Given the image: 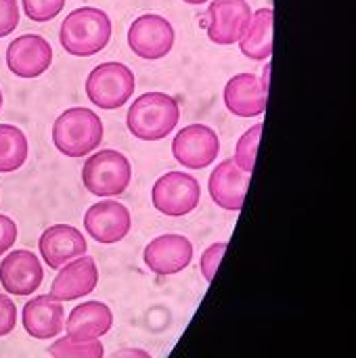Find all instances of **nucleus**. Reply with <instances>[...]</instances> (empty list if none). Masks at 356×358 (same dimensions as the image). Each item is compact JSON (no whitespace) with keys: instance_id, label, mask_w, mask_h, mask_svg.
I'll return each instance as SVG.
<instances>
[{"instance_id":"obj_1","label":"nucleus","mask_w":356,"mask_h":358,"mask_svg":"<svg viewBox=\"0 0 356 358\" xmlns=\"http://www.w3.org/2000/svg\"><path fill=\"white\" fill-rule=\"evenodd\" d=\"M111 19L105 10L94 6H82L71 10L59 29V42L67 55L92 57L101 52L111 40Z\"/></svg>"},{"instance_id":"obj_2","label":"nucleus","mask_w":356,"mask_h":358,"mask_svg":"<svg viewBox=\"0 0 356 358\" xmlns=\"http://www.w3.org/2000/svg\"><path fill=\"white\" fill-rule=\"evenodd\" d=\"M180 122V105L166 92H145L128 109L126 126L134 138L162 141Z\"/></svg>"},{"instance_id":"obj_3","label":"nucleus","mask_w":356,"mask_h":358,"mask_svg":"<svg viewBox=\"0 0 356 358\" xmlns=\"http://www.w3.org/2000/svg\"><path fill=\"white\" fill-rule=\"evenodd\" d=\"M52 143L67 157H84L103 143V122L88 107L65 109L52 124Z\"/></svg>"},{"instance_id":"obj_4","label":"nucleus","mask_w":356,"mask_h":358,"mask_svg":"<svg viewBox=\"0 0 356 358\" xmlns=\"http://www.w3.org/2000/svg\"><path fill=\"white\" fill-rule=\"evenodd\" d=\"M132 180L130 159L113 149H103L90 155L82 166L84 189L97 197H118L126 193Z\"/></svg>"},{"instance_id":"obj_5","label":"nucleus","mask_w":356,"mask_h":358,"mask_svg":"<svg viewBox=\"0 0 356 358\" xmlns=\"http://www.w3.org/2000/svg\"><path fill=\"white\" fill-rule=\"evenodd\" d=\"M134 73L128 65L107 61L97 65L86 78V96L101 109H120L134 94Z\"/></svg>"},{"instance_id":"obj_6","label":"nucleus","mask_w":356,"mask_h":358,"mask_svg":"<svg viewBox=\"0 0 356 358\" xmlns=\"http://www.w3.org/2000/svg\"><path fill=\"white\" fill-rule=\"evenodd\" d=\"M201 199V187L195 176L187 172H166L151 189L153 208L170 218L191 214Z\"/></svg>"},{"instance_id":"obj_7","label":"nucleus","mask_w":356,"mask_h":358,"mask_svg":"<svg viewBox=\"0 0 356 358\" xmlns=\"http://www.w3.org/2000/svg\"><path fill=\"white\" fill-rule=\"evenodd\" d=\"M176 40V31L172 23L155 13L141 15L132 21L128 29V46L130 50L147 61H157L164 59Z\"/></svg>"},{"instance_id":"obj_8","label":"nucleus","mask_w":356,"mask_h":358,"mask_svg":"<svg viewBox=\"0 0 356 358\" xmlns=\"http://www.w3.org/2000/svg\"><path fill=\"white\" fill-rule=\"evenodd\" d=\"M220 153V138L206 124L185 126L172 141L174 159L189 170H204L214 164Z\"/></svg>"},{"instance_id":"obj_9","label":"nucleus","mask_w":356,"mask_h":358,"mask_svg":"<svg viewBox=\"0 0 356 358\" xmlns=\"http://www.w3.org/2000/svg\"><path fill=\"white\" fill-rule=\"evenodd\" d=\"M252 21V6L248 0H212L208 6V38L214 44L231 46L241 40Z\"/></svg>"},{"instance_id":"obj_10","label":"nucleus","mask_w":356,"mask_h":358,"mask_svg":"<svg viewBox=\"0 0 356 358\" xmlns=\"http://www.w3.org/2000/svg\"><path fill=\"white\" fill-rule=\"evenodd\" d=\"M52 65V46L38 34H23L6 46V67L17 78H40Z\"/></svg>"},{"instance_id":"obj_11","label":"nucleus","mask_w":356,"mask_h":358,"mask_svg":"<svg viewBox=\"0 0 356 358\" xmlns=\"http://www.w3.org/2000/svg\"><path fill=\"white\" fill-rule=\"evenodd\" d=\"M84 229L97 243L111 245L126 239L132 229V216L124 203L115 199H105L86 210Z\"/></svg>"},{"instance_id":"obj_12","label":"nucleus","mask_w":356,"mask_h":358,"mask_svg":"<svg viewBox=\"0 0 356 358\" xmlns=\"http://www.w3.org/2000/svg\"><path fill=\"white\" fill-rule=\"evenodd\" d=\"M44 279L40 258L29 250H13L0 262V285L10 296H31Z\"/></svg>"},{"instance_id":"obj_13","label":"nucleus","mask_w":356,"mask_h":358,"mask_svg":"<svg viewBox=\"0 0 356 358\" xmlns=\"http://www.w3.org/2000/svg\"><path fill=\"white\" fill-rule=\"evenodd\" d=\"M145 264L159 277H170L185 271L193 260V243L185 235H159L145 248Z\"/></svg>"},{"instance_id":"obj_14","label":"nucleus","mask_w":356,"mask_h":358,"mask_svg":"<svg viewBox=\"0 0 356 358\" xmlns=\"http://www.w3.org/2000/svg\"><path fill=\"white\" fill-rule=\"evenodd\" d=\"M38 250H40V256L46 262V266L52 271H59L67 262H71L80 256H86L88 243L76 227L52 224L40 235Z\"/></svg>"},{"instance_id":"obj_15","label":"nucleus","mask_w":356,"mask_h":358,"mask_svg":"<svg viewBox=\"0 0 356 358\" xmlns=\"http://www.w3.org/2000/svg\"><path fill=\"white\" fill-rule=\"evenodd\" d=\"M97 283H99V268L94 258L80 256L59 268L50 285V296L59 302L80 300L92 294L97 289Z\"/></svg>"},{"instance_id":"obj_16","label":"nucleus","mask_w":356,"mask_h":358,"mask_svg":"<svg viewBox=\"0 0 356 358\" xmlns=\"http://www.w3.org/2000/svg\"><path fill=\"white\" fill-rule=\"evenodd\" d=\"M250 176L252 174L243 172L233 159L220 162L208 180V191L212 201L222 210L239 212L243 208V199L250 187Z\"/></svg>"},{"instance_id":"obj_17","label":"nucleus","mask_w":356,"mask_h":358,"mask_svg":"<svg viewBox=\"0 0 356 358\" xmlns=\"http://www.w3.org/2000/svg\"><path fill=\"white\" fill-rule=\"evenodd\" d=\"M269 90L256 73H237L225 86V105L237 117H258L266 111Z\"/></svg>"},{"instance_id":"obj_18","label":"nucleus","mask_w":356,"mask_h":358,"mask_svg":"<svg viewBox=\"0 0 356 358\" xmlns=\"http://www.w3.org/2000/svg\"><path fill=\"white\" fill-rule=\"evenodd\" d=\"M21 321H23V329L34 340H52L65 327L63 302L55 300L50 294L36 296L23 306Z\"/></svg>"},{"instance_id":"obj_19","label":"nucleus","mask_w":356,"mask_h":358,"mask_svg":"<svg viewBox=\"0 0 356 358\" xmlns=\"http://www.w3.org/2000/svg\"><path fill=\"white\" fill-rule=\"evenodd\" d=\"M111 327H113L111 308L97 300L76 306L65 321L67 338H71L76 342L101 340L103 336H107L111 331Z\"/></svg>"},{"instance_id":"obj_20","label":"nucleus","mask_w":356,"mask_h":358,"mask_svg":"<svg viewBox=\"0 0 356 358\" xmlns=\"http://www.w3.org/2000/svg\"><path fill=\"white\" fill-rule=\"evenodd\" d=\"M241 52L252 61H269L273 55V8H258L239 40Z\"/></svg>"},{"instance_id":"obj_21","label":"nucleus","mask_w":356,"mask_h":358,"mask_svg":"<svg viewBox=\"0 0 356 358\" xmlns=\"http://www.w3.org/2000/svg\"><path fill=\"white\" fill-rule=\"evenodd\" d=\"M29 155V143L21 128L0 124V174L17 172Z\"/></svg>"},{"instance_id":"obj_22","label":"nucleus","mask_w":356,"mask_h":358,"mask_svg":"<svg viewBox=\"0 0 356 358\" xmlns=\"http://www.w3.org/2000/svg\"><path fill=\"white\" fill-rule=\"evenodd\" d=\"M48 355L52 358H103L105 348L99 340L92 342H76L71 338H59L50 344Z\"/></svg>"},{"instance_id":"obj_23","label":"nucleus","mask_w":356,"mask_h":358,"mask_svg":"<svg viewBox=\"0 0 356 358\" xmlns=\"http://www.w3.org/2000/svg\"><path fill=\"white\" fill-rule=\"evenodd\" d=\"M262 128H264L262 124L252 126L248 132L241 134V138L237 141V147H235V159H233V162H235L243 172H248V174H252L254 164H256V153H258Z\"/></svg>"},{"instance_id":"obj_24","label":"nucleus","mask_w":356,"mask_h":358,"mask_svg":"<svg viewBox=\"0 0 356 358\" xmlns=\"http://www.w3.org/2000/svg\"><path fill=\"white\" fill-rule=\"evenodd\" d=\"M23 10L29 21L46 23L52 21L65 6V0H21Z\"/></svg>"},{"instance_id":"obj_25","label":"nucleus","mask_w":356,"mask_h":358,"mask_svg":"<svg viewBox=\"0 0 356 358\" xmlns=\"http://www.w3.org/2000/svg\"><path fill=\"white\" fill-rule=\"evenodd\" d=\"M227 252V243L225 241H218V243H212L204 254H201V260H199V268H201V275L208 283L214 281L216 273H218V266H220V260Z\"/></svg>"},{"instance_id":"obj_26","label":"nucleus","mask_w":356,"mask_h":358,"mask_svg":"<svg viewBox=\"0 0 356 358\" xmlns=\"http://www.w3.org/2000/svg\"><path fill=\"white\" fill-rule=\"evenodd\" d=\"M19 25L17 0H0V38L10 36Z\"/></svg>"},{"instance_id":"obj_27","label":"nucleus","mask_w":356,"mask_h":358,"mask_svg":"<svg viewBox=\"0 0 356 358\" xmlns=\"http://www.w3.org/2000/svg\"><path fill=\"white\" fill-rule=\"evenodd\" d=\"M15 325H17V306L8 296L0 294V338L8 336L15 329Z\"/></svg>"},{"instance_id":"obj_28","label":"nucleus","mask_w":356,"mask_h":358,"mask_svg":"<svg viewBox=\"0 0 356 358\" xmlns=\"http://www.w3.org/2000/svg\"><path fill=\"white\" fill-rule=\"evenodd\" d=\"M17 241V224L13 218L0 214V256H4Z\"/></svg>"},{"instance_id":"obj_29","label":"nucleus","mask_w":356,"mask_h":358,"mask_svg":"<svg viewBox=\"0 0 356 358\" xmlns=\"http://www.w3.org/2000/svg\"><path fill=\"white\" fill-rule=\"evenodd\" d=\"M109 358H153L147 350H143V348H120V350H115L113 355Z\"/></svg>"},{"instance_id":"obj_30","label":"nucleus","mask_w":356,"mask_h":358,"mask_svg":"<svg viewBox=\"0 0 356 358\" xmlns=\"http://www.w3.org/2000/svg\"><path fill=\"white\" fill-rule=\"evenodd\" d=\"M269 71H271V65L266 63V65H264V73H262V78H260V84H262V88H266V90H269Z\"/></svg>"},{"instance_id":"obj_31","label":"nucleus","mask_w":356,"mask_h":358,"mask_svg":"<svg viewBox=\"0 0 356 358\" xmlns=\"http://www.w3.org/2000/svg\"><path fill=\"white\" fill-rule=\"evenodd\" d=\"M183 2H187V4H206V2H212V0H183Z\"/></svg>"},{"instance_id":"obj_32","label":"nucleus","mask_w":356,"mask_h":358,"mask_svg":"<svg viewBox=\"0 0 356 358\" xmlns=\"http://www.w3.org/2000/svg\"><path fill=\"white\" fill-rule=\"evenodd\" d=\"M2 103H4V96H2V90H0V111H2Z\"/></svg>"}]
</instances>
